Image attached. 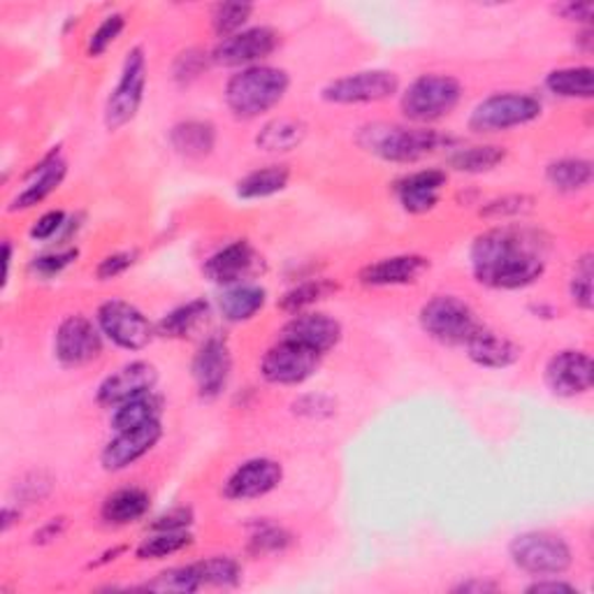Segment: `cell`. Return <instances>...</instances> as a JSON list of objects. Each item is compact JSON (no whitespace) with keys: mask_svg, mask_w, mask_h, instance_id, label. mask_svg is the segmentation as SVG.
<instances>
[{"mask_svg":"<svg viewBox=\"0 0 594 594\" xmlns=\"http://www.w3.org/2000/svg\"><path fill=\"white\" fill-rule=\"evenodd\" d=\"M66 525H68L66 519H51L49 523H45L40 529L33 534V544H37V546L54 544L56 539H61V536H63Z\"/></svg>","mask_w":594,"mask_h":594,"instance_id":"53","label":"cell"},{"mask_svg":"<svg viewBox=\"0 0 594 594\" xmlns=\"http://www.w3.org/2000/svg\"><path fill=\"white\" fill-rule=\"evenodd\" d=\"M430 270V260L418 254H399L368 263L358 272V281L370 289H393V286H409Z\"/></svg>","mask_w":594,"mask_h":594,"instance_id":"21","label":"cell"},{"mask_svg":"<svg viewBox=\"0 0 594 594\" xmlns=\"http://www.w3.org/2000/svg\"><path fill=\"white\" fill-rule=\"evenodd\" d=\"M283 481V467L272 457H248L237 465L223 484V497L230 502H254L275 492Z\"/></svg>","mask_w":594,"mask_h":594,"instance_id":"14","label":"cell"},{"mask_svg":"<svg viewBox=\"0 0 594 594\" xmlns=\"http://www.w3.org/2000/svg\"><path fill=\"white\" fill-rule=\"evenodd\" d=\"M209 61H212V54H205L202 49H196V47L186 49L175 59V66H172V77H175L177 84L186 86V84L198 80V77L207 70Z\"/></svg>","mask_w":594,"mask_h":594,"instance_id":"45","label":"cell"},{"mask_svg":"<svg viewBox=\"0 0 594 594\" xmlns=\"http://www.w3.org/2000/svg\"><path fill=\"white\" fill-rule=\"evenodd\" d=\"M105 337L98 323L82 314L66 316L54 335V356L66 370L86 368L103 356Z\"/></svg>","mask_w":594,"mask_h":594,"instance_id":"12","label":"cell"},{"mask_svg":"<svg viewBox=\"0 0 594 594\" xmlns=\"http://www.w3.org/2000/svg\"><path fill=\"white\" fill-rule=\"evenodd\" d=\"M254 14L252 3H219L212 10V31L219 40L242 33Z\"/></svg>","mask_w":594,"mask_h":594,"instance_id":"40","label":"cell"},{"mask_svg":"<svg viewBox=\"0 0 594 594\" xmlns=\"http://www.w3.org/2000/svg\"><path fill=\"white\" fill-rule=\"evenodd\" d=\"M163 439V423L161 420H151L140 428L119 430L103 446L101 451V465L105 471H126L132 467L144 455H149L153 449L159 446Z\"/></svg>","mask_w":594,"mask_h":594,"instance_id":"17","label":"cell"},{"mask_svg":"<svg viewBox=\"0 0 594 594\" xmlns=\"http://www.w3.org/2000/svg\"><path fill=\"white\" fill-rule=\"evenodd\" d=\"M449 175L442 167H426L399 177L393 184L395 196L407 214H428L442 200V188L446 186Z\"/></svg>","mask_w":594,"mask_h":594,"instance_id":"19","label":"cell"},{"mask_svg":"<svg viewBox=\"0 0 594 594\" xmlns=\"http://www.w3.org/2000/svg\"><path fill=\"white\" fill-rule=\"evenodd\" d=\"M190 546H194V534H190L188 529L149 532L147 539H142V544L138 546L136 558L142 562L165 560V558H172V555H177Z\"/></svg>","mask_w":594,"mask_h":594,"instance_id":"36","label":"cell"},{"mask_svg":"<svg viewBox=\"0 0 594 594\" xmlns=\"http://www.w3.org/2000/svg\"><path fill=\"white\" fill-rule=\"evenodd\" d=\"M476 283L492 291H523L548 267V240L525 225H497L476 235L469 248Z\"/></svg>","mask_w":594,"mask_h":594,"instance_id":"1","label":"cell"},{"mask_svg":"<svg viewBox=\"0 0 594 594\" xmlns=\"http://www.w3.org/2000/svg\"><path fill=\"white\" fill-rule=\"evenodd\" d=\"M541 112L544 105L534 93L502 91L478 103L471 109L467 124L476 136H494V132H509L536 121L541 117Z\"/></svg>","mask_w":594,"mask_h":594,"instance_id":"6","label":"cell"},{"mask_svg":"<svg viewBox=\"0 0 594 594\" xmlns=\"http://www.w3.org/2000/svg\"><path fill=\"white\" fill-rule=\"evenodd\" d=\"M209 312H212V306L202 298L179 304L159 321L156 335L165 339H186L200 328V323L207 321Z\"/></svg>","mask_w":594,"mask_h":594,"instance_id":"31","label":"cell"},{"mask_svg":"<svg viewBox=\"0 0 594 594\" xmlns=\"http://www.w3.org/2000/svg\"><path fill=\"white\" fill-rule=\"evenodd\" d=\"M527 592L532 594H571V592H579L576 587H573L571 583L558 579V576H541V579H536L534 583L527 585Z\"/></svg>","mask_w":594,"mask_h":594,"instance_id":"52","label":"cell"},{"mask_svg":"<svg viewBox=\"0 0 594 594\" xmlns=\"http://www.w3.org/2000/svg\"><path fill=\"white\" fill-rule=\"evenodd\" d=\"M68 175V163L61 159L59 149H51L47 156L33 165L26 175V184L19 194L12 198L8 212H28V209L45 202L54 190H59Z\"/></svg>","mask_w":594,"mask_h":594,"instance_id":"20","label":"cell"},{"mask_svg":"<svg viewBox=\"0 0 594 594\" xmlns=\"http://www.w3.org/2000/svg\"><path fill=\"white\" fill-rule=\"evenodd\" d=\"M509 558L513 567L527 576H562L573 564V550L564 536L546 529H532L513 536L509 544Z\"/></svg>","mask_w":594,"mask_h":594,"instance_id":"5","label":"cell"},{"mask_svg":"<svg viewBox=\"0 0 594 594\" xmlns=\"http://www.w3.org/2000/svg\"><path fill=\"white\" fill-rule=\"evenodd\" d=\"M497 587H500V585L492 583V581H484V579H469V581H463V583H459V585H455V587H453V592H465V594L476 592V594H484V592H494Z\"/></svg>","mask_w":594,"mask_h":594,"instance_id":"54","label":"cell"},{"mask_svg":"<svg viewBox=\"0 0 594 594\" xmlns=\"http://www.w3.org/2000/svg\"><path fill=\"white\" fill-rule=\"evenodd\" d=\"M281 337L304 343V347H310L318 351L321 356H325L339 347L343 328L335 316L310 310V312L295 314L289 323H286L281 328Z\"/></svg>","mask_w":594,"mask_h":594,"instance_id":"22","label":"cell"},{"mask_svg":"<svg viewBox=\"0 0 594 594\" xmlns=\"http://www.w3.org/2000/svg\"><path fill=\"white\" fill-rule=\"evenodd\" d=\"M156 383H159V372L151 362L132 360L128 362V365L119 368L117 372H112L109 376L103 378L98 393H95V401L105 409H114L132 397L156 391Z\"/></svg>","mask_w":594,"mask_h":594,"instance_id":"18","label":"cell"},{"mask_svg":"<svg viewBox=\"0 0 594 594\" xmlns=\"http://www.w3.org/2000/svg\"><path fill=\"white\" fill-rule=\"evenodd\" d=\"M420 330L444 347H465L467 339L481 328L474 306L457 295H434L418 312Z\"/></svg>","mask_w":594,"mask_h":594,"instance_id":"7","label":"cell"},{"mask_svg":"<svg viewBox=\"0 0 594 594\" xmlns=\"http://www.w3.org/2000/svg\"><path fill=\"white\" fill-rule=\"evenodd\" d=\"M147 74H149V66H147L144 49L132 47L124 59L117 86H114L107 95L105 112H103V121L107 130L117 132L138 117V112L144 101V91H147Z\"/></svg>","mask_w":594,"mask_h":594,"instance_id":"8","label":"cell"},{"mask_svg":"<svg viewBox=\"0 0 594 594\" xmlns=\"http://www.w3.org/2000/svg\"><path fill=\"white\" fill-rule=\"evenodd\" d=\"M339 291V283L330 281V279H306L298 286H293L291 291H286L279 306L286 314H302L310 312L314 304H318L321 300H325L328 295Z\"/></svg>","mask_w":594,"mask_h":594,"instance_id":"35","label":"cell"},{"mask_svg":"<svg viewBox=\"0 0 594 594\" xmlns=\"http://www.w3.org/2000/svg\"><path fill=\"white\" fill-rule=\"evenodd\" d=\"M289 184H291V167L272 163V165L256 167L248 172V175H244L235 186V194L240 200H263V198H272L281 194Z\"/></svg>","mask_w":594,"mask_h":594,"instance_id":"28","label":"cell"},{"mask_svg":"<svg viewBox=\"0 0 594 594\" xmlns=\"http://www.w3.org/2000/svg\"><path fill=\"white\" fill-rule=\"evenodd\" d=\"M467 356L474 365L484 370H509L521 360L523 349L506 335L494 333L481 325L465 343Z\"/></svg>","mask_w":594,"mask_h":594,"instance_id":"24","label":"cell"},{"mask_svg":"<svg viewBox=\"0 0 594 594\" xmlns=\"http://www.w3.org/2000/svg\"><path fill=\"white\" fill-rule=\"evenodd\" d=\"M77 258H80V248H77V246L56 248V252H49V254L33 258L31 272L37 275L40 279H54V277L63 275Z\"/></svg>","mask_w":594,"mask_h":594,"instance_id":"43","label":"cell"},{"mask_svg":"<svg viewBox=\"0 0 594 594\" xmlns=\"http://www.w3.org/2000/svg\"><path fill=\"white\" fill-rule=\"evenodd\" d=\"M506 156L509 151L502 144H471L453 149L449 153V165L463 175H486L500 167Z\"/></svg>","mask_w":594,"mask_h":594,"instance_id":"32","label":"cell"},{"mask_svg":"<svg viewBox=\"0 0 594 594\" xmlns=\"http://www.w3.org/2000/svg\"><path fill=\"white\" fill-rule=\"evenodd\" d=\"M202 585L212 587H237L242 583V567L230 555H212L196 562Z\"/></svg>","mask_w":594,"mask_h":594,"instance_id":"39","label":"cell"},{"mask_svg":"<svg viewBox=\"0 0 594 594\" xmlns=\"http://www.w3.org/2000/svg\"><path fill=\"white\" fill-rule=\"evenodd\" d=\"M306 128L304 121L291 119V117H279L267 121L256 136V147L258 151L265 153H289L298 149L306 140Z\"/></svg>","mask_w":594,"mask_h":594,"instance_id":"29","label":"cell"},{"mask_svg":"<svg viewBox=\"0 0 594 594\" xmlns=\"http://www.w3.org/2000/svg\"><path fill=\"white\" fill-rule=\"evenodd\" d=\"M138 260V252H117L105 256L98 267H95V277L98 281H112L121 275H126Z\"/></svg>","mask_w":594,"mask_h":594,"instance_id":"48","label":"cell"},{"mask_svg":"<svg viewBox=\"0 0 594 594\" xmlns=\"http://www.w3.org/2000/svg\"><path fill=\"white\" fill-rule=\"evenodd\" d=\"M293 544V534L289 529H283L281 525L258 521L252 527V534H248V544L246 550L256 555V558H263V555H275L283 552Z\"/></svg>","mask_w":594,"mask_h":594,"instance_id":"38","label":"cell"},{"mask_svg":"<svg viewBox=\"0 0 594 594\" xmlns=\"http://www.w3.org/2000/svg\"><path fill=\"white\" fill-rule=\"evenodd\" d=\"M19 521H22V511L10 504L3 506V511H0V532L8 534L14 525H19Z\"/></svg>","mask_w":594,"mask_h":594,"instance_id":"55","label":"cell"},{"mask_svg":"<svg viewBox=\"0 0 594 594\" xmlns=\"http://www.w3.org/2000/svg\"><path fill=\"white\" fill-rule=\"evenodd\" d=\"M552 12L562 16L564 22H576L590 28V22L594 16V5L592 3H573V0H567V3H558L552 8Z\"/></svg>","mask_w":594,"mask_h":594,"instance_id":"51","label":"cell"},{"mask_svg":"<svg viewBox=\"0 0 594 594\" xmlns=\"http://www.w3.org/2000/svg\"><path fill=\"white\" fill-rule=\"evenodd\" d=\"M291 89V77L277 66L242 68L228 77L223 86V101L235 119L252 121L272 112Z\"/></svg>","mask_w":594,"mask_h":594,"instance_id":"3","label":"cell"},{"mask_svg":"<svg viewBox=\"0 0 594 594\" xmlns=\"http://www.w3.org/2000/svg\"><path fill=\"white\" fill-rule=\"evenodd\" d=\"M12 252H14V248H12V242H10V240H5V242H3V286H5V283H8V279H10Z\"/></svg>","mask_w":594,"mask_h":594,"instance_id":"56","label":"cell"},{"mask_svg":"<svg viewBox=\"0 0 594 594\" xmlns=\"http://www.w3.org/2000/svg\"><path fill=\"white\" fill-rule=\"evenodd\" d=\"M399 93V77L393 70H360L337 77L321 91V98L330 105H370L388 101Z\"/></svg>","mask_w":594,"mask_h":594,"instance_id":"10","label":"cell"},{"mask_svg":"<svg viewBox=\"0 0 594 594\" xmlns=\"http://www.w3.org/2000/svg\"><path fill=\"white\" fill-rule=\"evenodd\" d=\"M190 374L196 381V391L202 399H217L228 388L233 374V353L230 343L221 335L207 337L190 362Z\"/></svg>","mask_w":594,"mask_h":594,"instance_id":"15","label":"cell"},{"mask_svg":"<svg viewBox=\"0 0 594 594\" xmlns=\"http://www.w3.org/2000/svg\"><path fill=\"white\" fill-rule=\"evenodd\" d=\"M66 225H68V217H66L63 209H51V212H45L31 225L28 235L33 242H49L54 237L63 235Z\"/></svg>","mask_w":594,"mask_h":594,"instance_id":"47","label":"cell"},{"mask_svg":"<svg viewBox=\"0 0 594 594\" xmlns=\"http://www.w3.org/2000/svg\"><path fill=\"white\" fill-rule=\"evenodd\" d=\"M161 416H163V397L156 391H149L144 395L124 401V405L119 407H114L109 426L114 432H119V430L140 428L144 423H151V420H161Z\"/></svg>","mask_w":594,"mask_h":594,"instance_id":"33","label":"cell"},{"mask_svg":"<svg viewBox=\"0 0 594 594\" xmlns=\"http://www.w3.org/2000/svg\"><path fill=\"white\" fill-rule=\"evenodd\" d=\"M256 267V252L246 240H235L225 246H221L217 254L209 256L202 265V275L228 289V286L244 283V279L252 275Z\"/></svg>","mask_w":594,"mask_h":594,"instance_id":"23","label":"cell"},{"mask_svg":"<svg viewBox=\"0 0 594 594\" xmlns=\"http://www.w3.org/2000/svg\"><path fill=\"white\" fill-rule=\"evenodd\" d=\"M281 35L270 26H252L242 33L225 37L212 51V63L223 68H252L279 49Z\"/></svg>","mask_w":594,"mask_h":594,"instance_id":"13","label":"cell"},{"mask_svg":"<svg viewBox=\"0 0 594 594\" xmlns=\"http://www.w3.org/2000/svg\"><path fill=\"white\" fill-rule=\"evenodd\" d=\"M463 93L465 89L457 77L444 72H426L418 74L401 91L399 109L411 124H436L451 117L457 105L463 103Z\"/></svg>","mask_w":594,"mask_h":594,"instance_id":"4","label":"cell"},{"mask_svg":"<svg viewBox=\"0 0 594 594\" xmlns=\"http://www.w3.org/2000/svg\"><path fill=\"white\" fill-rule=\"evenodd\" d=\"M202 579L198 573V567L196 562L194 564H186V567H172V569H165L161 571L159 576H153L151 581H147L142 585V590H149V592H161V594H190V592H198L202 590Z\"/></svg>","mask_w":594,"mask_h":594,"instance_id":"37","label":"cell"},{"mask_svg":"<svg viewBox=\"0 0 594 594\" xmlns=\"http://www.w3.org/2000/svg\"><path fill=\"white\" fill-rule=\"evenodd\" d=\"M356 142L362 151L372 153L383 163L411 165L432 156L439 149H449L451 138L444 132L423 126L399 124H368L358 130Z\"/></svg>","mask_w":594,"mask_h":594,"instance_id":"2","label":"cell"},{"mask_svg":"<svg viewBox=\"0 0 594 594\" xmlns=\"http://www.w3.org/2000/svg\"><path fill=\"white\" fill-rule=\"evenodd\" d=\"M548 93L564 101H592L594 70L590 66H567L546 74Z\"/></svg>","mask_w":594,"mask_h":594,"instance_id":"30","label":"cell"},{"mask_svg":"<svg viewBox=\"0 0 594 594\" xmlns=\"http://www.w3.org/2000/svg\"><path fill=\"white\" fill-rule=\"evenodd\" d=\"M95 323L107 341L124 351H144L156 337V325L138 310L136 304L112 298L95 312Z\"/></svg>","mask_w":594,"mask_h":594,"instance_id":"9","label":"cell"},{"mask_svg":"<svg viewBox=\"0 0 594 594\" xmlns=\"http://www.w3.org/2000/svg\"><path fill=\"white\" fill-rule=\"evenodd\" d=\"M124 550H126L124 546H119V548H112V550H107V552L103 555V560H95L91 567H103V564H109V562L117 560Z\"/></svg>","mask_w":594,"mask_h":594,"instance_id":"57","label":"cell"},{"mask_svg":"<svg viewBox=\"0 0 594 594\" xmlns=\"http://www.w3.org/2000/svg\"><path fill=\"white\" fill-rule=\"evenodd\" d=\"M16 492L28 504L31 502H40L51 492V478H47L45 474H31V476L24 478L22 484L16 486Z\"/></svg>","mask_w":594,"mask_h":594,"instance_id":"50","label":"cell"},{"mask_svg":"<svg viewBox=\"0 0 594 594\" xmlns=\"http://www.w3.org/2000/svg\"><path fill=\"white\" fill-rule=\"evenodd\" d=\"M592 161L581 156H567L550 161L546 165V182L555 190H560V194H579V190H585L592 184Z\"/></svg>","mask_w":594,"mask_h":594,"instance_id":"34","label":"cell"},{"mask_svg":"<svg viewBox=\"0 0 594 594\" xmlns=\"http://www.w3.org/2000/svg\"><path fill=\"white\" fill-rule=\"evenodd\" d=\"M167 138H170V147L175 149L179 156L188 161H202L214 153L219 132L212 121L186 119L172 126Z\"/></svg>","mask_w":594,"mask_h":594,"instance_id":"25","label":"cell"},{"mask_svg":"<svg viewBox=\"0 0 594 594\" xmlns=\"http://www.w3.org/2000/svg\"><path fill=\"white\" fill-rule=\"evenodd\" d=\"M190 525H194V509L175 506L161 513L159 519L149 525V532H179V529H190Z\"/></svg>","mask_w":594,"mask_h":594,"instance_id":"49","label":"cell"},{"mask_svg":"<svg viewBox=\"0 0 594 594\" xmlns=\"http://www.w3.org/2000/svg\"><path fill=\"white\" fill-rule=\"evenodd\" d=\"M323 362V356L304 343L279 337L260 358V376L272 386H302Z\"/></svg>","mask_w":594,"mask_h":594,"instance_id":"11","label":"cell"},{"mask_svg":"<svg viewBox=\"0 0 594 594\" xmlns=\"http://www.w3.org/2000/svg\"><path fill=\"white\" fill-rule=\"evenodd\" d=\"M592 254L585 252L576 265H573V272L569 277V298L571 302L579 306L583 312H592L594 306V298H592Z\"/></svg>","mask_w":594,"mask_h":594,"instance_id":"41","label":"cell"},{"mask_svg":"<svg viewBox=\"0 0 594 594\" xmlns=\"http://www.w3.org/2000/svg\"><path fill=\"white\" fill-rule=\"evenodd\" d=\"M293 414L306 420H325L337 414V401L330 395L310 393L293 401Z\"/></svg>","mask_w":594,"mask_h":594,"instance_id":"46","label":"cell"},{"mask_svg":"<svg viewBox=\"0 0 594 594\" xmlns=\"http://www.w3.org/2000/svg\"><path fill=\"white\" fill-rule=\"evenodd\" d=\"M544 381L555 397L573 399L587 395L594 386V362L585 351H558L546 362Z\"/></svg>","mask_w":594,"mask_h":594,"instance_id":"16","label":"cell"},{"mask_svg":"<svg viewBox=\"0 0 594 594\" xmlns=\"http://www.w3.org/2000/svg\"><path fill=\"white\" fill-rule=\"evenodd\" d=\"M149 509H151L149 492L136 486H128V488L114 490L105 497L101 506V519L105 525L126 527V525L142 521L149 513Z\"/></svg>","mask_w":594,"mask_h":594,"instance_id":"26","label":"cell"},{"mask_svg":"<svg viewBox=\"0 0 594 594\" xmlns=\"http://www.w3.org/2000/svg\"><path fill=\"white\" fill-rule=\"evenodd\" d=\"M532 207H534V200L529 196L513 194V196H502V198L486 202L478 214L492 221H509L515 217H525L527 212H532Z\"/></svg>","mask_w":594,"mask_h":594,"instance_id":"44","label":"cell"},{"mask_svg":"<svg viewBox=\"0 0 594 594\" xmlns=\"http://www.w3.org/2000/svg\"><path fill=\"white\" fill-rule=\"evenodd\" d=\"M267 304V291L256 283L228 286L219 295V312L228 323H246L256 318Z\"/></svg>","mask_w":594,"mask_h":594,"instance_id":"27","label":"cell"},{"mask_svg":"<svg viewBox=\"0 0 594 594\" xmlns=\"http://www.w3.org/2000/svg\"><path fill=\"white\" fill-rule=\"evenodd\" d=\"M126 14L124 12H112L107 14L103 22L98 24V28H95L89 37L86 43V54L91 56V59H101V56L119 40L121 33L126 31Z\"/></svg>","mask_w":594,"mask_h":594,"instance_id":"42","label":"cell"}]
</instances>
